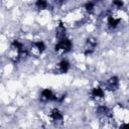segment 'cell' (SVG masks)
Returning <instances> with one entry per match:
<instances>
[{
  "mask_svg": "<svg viewBox=\"0 0 129 129\" xmlns=\"http://www.w3.org/2000/svg\"><path fill=\"white\" fill-rule=\"evenodd\" d=\"M119 87V80L117 77H112L106 82V88L109 91H116Z\"/></svg>",
  "mask_w": 129,
  "mask_h": 129,
  "instance_id": "obj_3",
  "label": "cell"
},
{
  "mask_svg": "<svg viewBox=\"0 0 129 129\" xmlns=\"http://www.w3.org/2000/svg\"><path fill=\"white\" fill-rule=\"evenodd\" d=\"M97 47V40L95 38H88L85 45V54H91L94 52V50Z\"/></svg>",
  "mask_w": 129,
  "mask_h": 129,
  "instance_id": "obj_2",
  "label": "cell"
},
{
  "mask_svg": "<svg viewBox=\"0 0 129 129\" xmlns=\"http://www.w3.org/2000/svg\"><path fill=\"white\" fill-rule=\"evenodd\" d=\"M36 6H37V8H39V9H44V8L47 7V2L42 1V0H39V1L36 2Z\"/></svg>",
  "mask_w": 129,
  "mask_h": 129,
  "instance_id": "obj_11",
  "label": "cell"
},
{
  "mask_svg": "<svg viewBox=\"0 0 129 129\" xmlns=\"http://www.w3.org/2000/svg\"><path fill=\"white\" fill-rule=\"evenodd\" d=\"M91 95L94 99L99 100V99H102L104 97V91L101 88H94L91 92Z\"/></svg>",
  "mask_w": 129,
  "mask_h": 129,
  "instance_id": "obj_8",
  "label": "cell"
},
{
  "mask_svg": "<svg viewBox=\"0 0 129 129\" xmlns=\"http://www.w3.org/2000/svg\"><path fill=\"white\" fill-rule=\"evenodd\" d=\"M71 48H72V41L66 37L58 40V42L54 46L55 51H61V52H68L71 50Z\"/></svg>",
  "mask_w": 129,
  "mask_h": 129,
  "instance_id": "obj_1",
  "label": "cell"
},
{
  "mask_svg": "<svg viewBox=\"0 0 129 129\" xmlns=\"http://www.w3.org/2000/svg\"><path fill=\"white\" fill-rule=\"evenodd\" d=\"M113 4L116 5V6H118V7H122L123 6V2L122 1H114Z\"/></svg>",
  "mask_w": 129,
  "mask_h": 129,
  "instance_id": "obj_13",
  "label": "cell"
},
{
  "mask_svg": "<svg viewBox=\"0 0 129 129\" xmlns=\"http://www.w3.org/2000/svg\"><path fill=\"white\" fill-rule=\"evenodd\" d=\"M64 35H66V27H64L63 24L60 22L59 25L56 27V30H55V36L60 40V39L64 38Z\"/></svg>",
  "mask_w": 129,
  "mask_h": 129,
  "instance_id": "obj_7",
  "label": "cell"
},
{
  "mask_svg": "<svg viewBox=\"0 0 129 129\" xmlns=\"http://www.w3.org/2000/svg\"><path fill=\"white\" fill-rule=\"evenodd\" d=\"M85 8H86V10H88V11H92L93 8H94V4H93L92 2H88V3H86Z\"/></svg>",
  "mask_w": 129,
  "mask_h": 129,
  "instance_id": "obj_12",
  "label": "cell"
},
{
  "mask_svg": "<svg viewBox=\"0 0 129 129\" xmlns=\"http://www.w3.org/2000/svg\"><path fill=\"white\" fill-rule=\"evenodd\" d=\"M50 117H51L52 121L57 122V123H61V122H62V119H63L62 114H61L57 109H53V110L51 111V113H50Z\"/></svg>",
  "mask_w": 129,
  "mask_h": 129,
  "instance_id": "obj_6",
  "label": "cell"
},
{
  "mask_svg": "<svg viewBox=\"0 0 129 129\" xmlns=\"http://www.w3.org/2000/svg\"><path fill=\"white\" fill-rule=\"evenodd\" d=\"M32 48H33L34 50H36L37 53H41V52H43V50L45 49V45H44V43H43L42 41H36V42L33 43Z\"/></svg>",
  "mask_w": 129,
  "mask_h": 129,
  "instance_id": "obj_9",
  "label": "cell"
},
{
  "mask_svg": "<svg viewBox=\"0 0 129 129\" xmlns=\"http://www.w3.org/2000/svg\"><path fill=\"white\" fill-rule=\"evenodd\" d=\"M70 69V63L69 61L67 60H61L58 64H57V69H56V72L57 74H64L69 71Z\"/></svg>",
  "mask_w": 129,
  "mask_h": 129,
  "instance_id": "obj_5",
  "label": "cell"
},
{
  "mask_svg": "<svg viewBox=\"0 0 129 129\" xmlns=\"http://www.w3.org/2000/svg\"><path fill=\"white\" fill-rule=\"evenodd\" d=\"M41 100L42 101H56L57 97L52 93L51 90L45 89L41 92Z\"/></svg>",
  "mask_w": 129,
  "mask_h": 129,
  "instance_id": "obj_4",
  "label": "cell"
},
{
  "mask_svg": "<svg viewBox=\"0 0 129 129\" xmlns=\"http://www.w3.org/2000/svg\"><path fill=\"white\" fill-rule=\"evenodd\" d=\"M118 24H119V19H116V18H114V17H112V16H109V17H108V25H109L110 27L114 28V27H116Z\"/></svg>",
  "mask_w": 129,
  "mask_h": 129,
  "instance_id": "obj_10",
  "label": "cell"
},
{
  "mask_svg": "<svg viewBox=\"0 0 129 129\" xmlns=\"http://www.w3.org/2000/svg\"><path fill=\"white\" fill-rule=\"evenodd\" d=\"M119 129H129V123H125L119 127Z\"/></svg>",
  "mask_w": 129,
  "mask_h": 129,
  "instance_id": "obj_14",
  "label": "cell"
}]
</instances>
